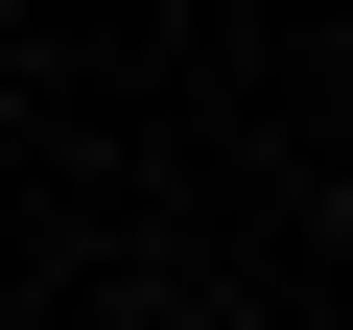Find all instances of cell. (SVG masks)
Instances as JSON below:
<instances>
[{"label": "cell", "mask_w": 353, "mask_h": 330, "mask_svg": "<svg viewBox=\"0 0 353 330\" xmlns=\"http://www.w3.org/2000/svg\"><path fill=\"white\" fill-rule=\"evenodd\" d=\"M94 330H141V307H94Z\"/></svg>", "instance_id": "obj_1"}]
</instances>
